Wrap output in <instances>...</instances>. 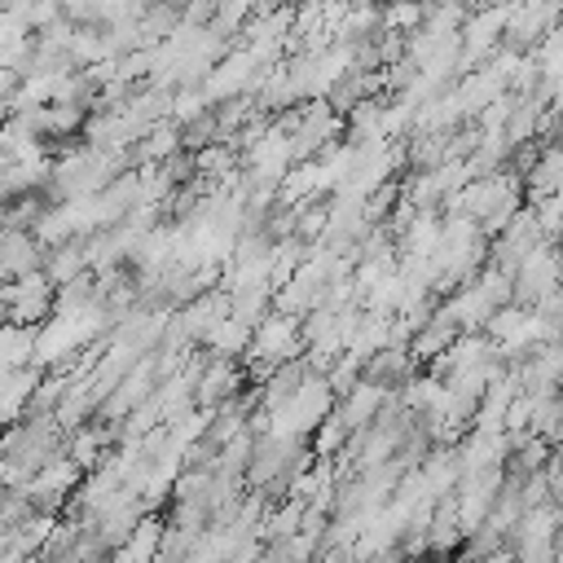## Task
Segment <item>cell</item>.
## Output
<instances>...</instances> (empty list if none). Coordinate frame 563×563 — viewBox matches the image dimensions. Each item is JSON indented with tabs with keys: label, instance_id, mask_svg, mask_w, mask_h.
Segmentation results:
<instances>
[{
	"label": "cell",
	"instance_id": "1",
	"mask_svg": "<svg viewBox=\"0 0 563 563\" xmlns=\"http://www.w3.org/2000/svg\"><path fill=\"white\" fill-rule=\"evenodd\" d=\"M44 246H40V238L35 233H18V229H4L0 233V277L9 282H18V277H26V273H40L44 268Z\"/></svg>",
	"mask_w": 563,
	"mask_h": 563
},
{
	"label": "cell",
	"instance_id": "2",
	"mask_svg": "<svg viewBox=\"0 0 563 563\" xmlns=\"http://www.w3.org/2000/svg\"><path fill=\"white\" fill-rule=\"evenodd\" d=\"M35 334L40 330L0 321V369H26V365H35Z\"/></svg>",
	"mask_w": 563,
	"mask_h": 563
}]
</instances>
